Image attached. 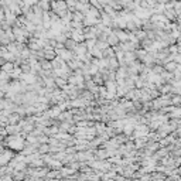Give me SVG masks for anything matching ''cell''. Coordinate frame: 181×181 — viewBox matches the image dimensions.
Segmentation results:
<instances>
[{"instance_id":"6da1fadb","label":"cell","mask_w":181,"mask_h":181,"mask_svg":"<svg viewBox=\"0 0 181 181\" xmlns=\"http://www.w3.org/2000/svg\"><path fill=\"white\" fill-rule=\"evenodd\" d=\"M69 38H72V40L77 41V43H82V41H85L84 31H82V28H71Z\"/></svg>"},{"instance_id":"7a4b0ae2","label":"cell","mask_w":181,"mask_h":181,"mask_svg":"<svg viewBox=\"0 0 181 181\" xmlns=\"http://www.w3.org/2000/svg\"><path fill=\"white\" fill-rule=\"evenodd\" d=\"M106 43L109 44L111 47H113V45H117V44H119V40H117L116 34H115L113 31H111V33L107 34V37H106Z\"/></svg>"},{"instance_id":"3957f363","label":"cell","mask_w":181,"mask_h":181,"mask_svg":"<svg viewBox=\"0 0 181 181\" xmlns=\"http://www.w3.org/2000/svg\"><path fill=\"white\" fill-rule=\"evenodd\" d=\"M13 68H14V64H13V62H10V61H4V64L0 67V69L4 71V72H7V74H11Z\"/></svg>"},{"instance_id":"277c9868","label":"cell","mask_w":181,"mask_h":181,"mask_svg":"<svg viewBox=\"0 0 181 181\" xmlns=\"http://www.w3.org/2000/svg\"><path fill=\"white\" fill-rule=\"evenodd\" d=\"M77 41H74L72 38H67L65 40V43H64V47L67 48V50H69V51H74L75 50V47H77Z\"/></svg>"},{"instance_id":"5b68a950","label":"cell","mask_w":181,"mask_h":181,"mask_svg":"<svg viewBox=\"0 0 181 181\" xmlns=\"http://www.w3.org/2000/svg\"><path fill=\"white\" fill-rule=\"evenodd\" d=\"M92 81H94V84L95 85H103V78H102V74L101 72H96V74L92 75Z\"/></svg>"}]
</instances>
